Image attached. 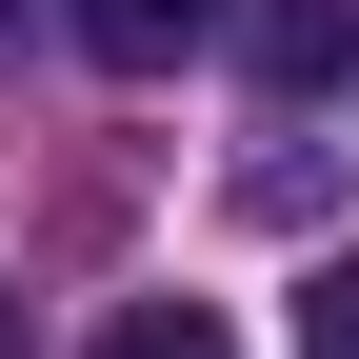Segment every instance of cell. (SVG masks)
<instances>
[{
    "label": "cell",
    "instance_id": "6da1fadb",
    "mask_svg": "<svg viewBox=\"0 0 359 359\" xmlns=\"http://www.w3.org/2000/svg\"><path fill=\"white\" fill-rule=\"evenodd\" d=\"M80 20V60H120V80H160V60H200L219 20H240V0H60Z\"/></svg>",
    "mask_w": 359,
    "mask_h": 359
},
{
    "label": "cell",
    "instance_id": "7a4b0ae2",
    "mask_svg": "<svg viewBox=\"0 0 359 359\" xmlns=\"http://www.w3.org/2000/svg\"><path fill=\"white\" fill-rule=\"evenodd\" d=\"M259 80H280V100H320V80H359V0H259Z\"/></svg>",
    "mask_w": 359,
    "mask_h": 359
},
{
    "label": "cell",
    "instance_id": "3957f363",
    "mask_svg": "<svg viewBox=\"0 0 359 359\" xmlns=\"http://www.w3.org/2000/svg\"><path fill=\"white\" fill-rule=\"evenodd\" d=\"M100 359H240V339H219V299H120Z\"/></svg>",
    "mask_w": 359,
    "mask_h": 359
},
{
    "label": "cell",
    "instance_id": "277c9868",
    "mask_svg": "<svg viewBox=\"0 0 359 359\" xmlns=\"http://www.w3.org/2000/svg\"><path fill=\"white\" fill-rule=\"evenodd\" d=\"M299 359H359V259H320V280H299Z\"/></svg>",
    "mask_w": 359,
    "mask_h": 359
},
{
    "label": "cell",
    "instance_id": "5b68a950",
    "mask_svg": "<svg viewBox=\"0 0 359 359\" xmlns=\"http://www.w3.org/2000/svg\"><path fill=\"white\" fill-rule=\"evenodd\" d=\"M0 359H20V299H0Z\"/></svg>",
    "mask_w": 359,
    "mask_h": 359
}]
</instances>
